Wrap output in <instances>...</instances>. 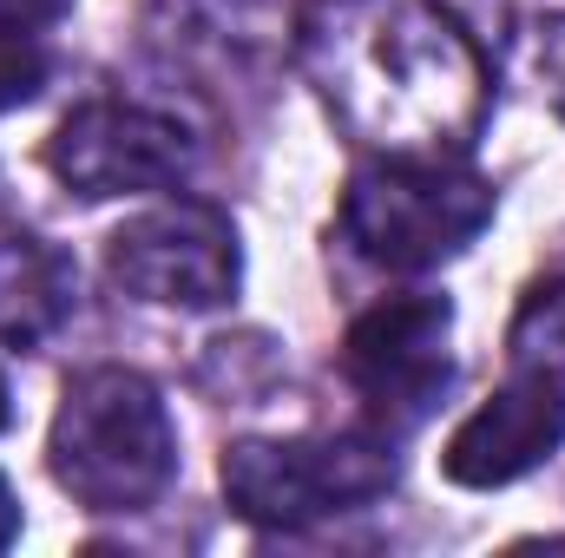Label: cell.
Masks as SVG:
<instances>
[{"label":"cell","instance_id":"6da1fadb","mask_svg":"<svg viewBox=\"0 0 565 558\" xmlns=\"http://www.w3.org/2000/svg\"><path fill=\"white\" fill-rule=\"evenodd\" d=\"M302 60L335 119L375 151L467 158L493 112L487 53L440 0H316Z\"/></svg>","mask_w":565,"mask_h":558},{"label":"cell","instance_id":"7a4b0ae2","mask_svg":"<svg viewBox=\"0 0 565 558\" xmlns=\"http://www.w3.org/2000/svg\"><path fill=\"white\" fill-rule=\"evenodd\" d=\"M46 466L86 513H145L178 480V427L164 395L139 368L113 362L73 375L46 427Z\"/></svg>","mask_w":565,"mask_h":558},{"label":"cell","instance_id":"3957f363","mask_svg":"<svg viewBox=\"0 0 565 558\" xmlns=\"http://www.w3.org/2000/svg\"><path fill=\"white\" fill-rule=\"evenodd\" d=\"M493 211H500V191L467 158L375 151L342 191V237L375 270L427 277L460 250H473Z\"/></svg>","mask_w":565,"mask_h":558},{"label":"cell","instance_id":"277c9868","mask_svg":"<svg viewBox=\"0 0 565 558\" xmlns=\"http://www.w3.org/2000/svg\"><path fill=\"white\" fill-rule=\"evenodd\" d=\"M395 447L375 433H264L224 447V500L250 526L302 533L395 493Z\"/></svg>","mask_w":565,"mask_h":558},{"label":"cell","instance_id":"5b68a950","mask_svg":"<svg viewBox=\"0 0 565 558\" xmlns=\"http://www.w3.org/2000/svg\"><path fill=\"white\" fill-rule=\"evenodd\" d=\"M106 270L151 309H224L244 289L237 224L204 197H164L126 217L106 244Z\"/></svg>","mask_w":565,"mask_h":558},{"label":"cell","instance_id":"8992f818","mask_svg":"<svg viewBox=\"0 0 565 558\" xmlns=\"http://www.w3.org/2000/svg\"><path fill=\"white\" fill-rule=\"evenodd\" d=\"M191 164H198L191 132L171 112L132 106V99H86L46 139V171L86 204L178 191L191 178Z\"/></svg>","mask_w":565,"mask_h":558},{"label":"cell","instance_id":"52a82bcc","mask_svg":"<svg viewBox=\"0 0 565 558\" xmlns=\"http://www.w3.org/2000/svg\"><path fill=\"white\" fill-rule=\"evenodd\" d=\"M454 302L434 289H402L362 309L342 335V375L349 388L388 420L415 427L454 388Z\"/></svg>","mask_w":565,"mask_h":558},{"label":"cell","instance_id":"ba28073f","mask_svg":"<svg viewBox=\"0 0 565 558\" xmlns=\"http://www.w3.org/2000/svg\"><path fill=\"white\" fill-rule=\"evenodd\" d=\"M559 447H565V382L513 375L493 401H480L454 427V440L440 453V473L454 486L493 493V486H513L533 466H546Z\"/></svg>","mask_w":565,"mask_h":558},{"label":"cell","instance_id":"9c48e42d","mask_svg":"<svg viewBox=\"0 0 565 558\" xmlns=\"http://www.w3.org/2000/svg\"><path fill=\"white\" fill-rule=\"evenodd\" d=\"M79 315V264L40 230H0V342L46 348Z\"/></svg>","mask_w":565,"mask_h":558},{"label":"cell","instance_id":"30bf717a","mask_svg":"<svg viewBox=\"0 0 565 558\" xmlns=\"http://www.w3.org/2000/svg\"><path fill=\"white\" fill-rule=\"evenodd\" d=\"M507 362H513V375L565 382V277L526 289V302L507 329Z\"/></svg>","mask_w":565,"mask_h":558},{"label":"cell","instance_id":"8fae6325","mask_svg":"<svg viewBox=\"0 0 565 558\" xmlns=\"http://www.w3.org/2000/svg\"><path fill=\"white\" fill-rule=\"evenodd\" d=\"M46 79H53V60L33 33H0V112L33 106Z\"/></svg>","mask_w":565,"mask_h":558},{"label":"cell","instance_id":"7c38bea8","mask_svg":"<svg viewBox=\"0 0 565 558\" xmlns=\"http://www.w3.org/2000/svg\"><path fill=\"white\" fill-rule=\"evenodd\" d=\"M73 13V0H0V33H46Z\"/></svg>","mask_w":565,"mask_h":558},{"label":"cell","instance_id":"4fadbf2b","mask_svg":"<svg viewBox=\"0 0 565 558\" xmlns=\"http://www.w3.org/2000/svg\"><path fill=\"white\" fill-rule=\"evenodd\" d=\"M20 539V500H13V486H7V473H0V552Z\"/></svg>","mask_w":565,"mask_h":558},{"label":"cell","instance_id":"5bb4252c","mask_svg":"<svg viewBox=\"0 0 565 558\" xmlns=\"http://www.w3.org/2000/svg\"><path fill=\"white\" fill-rule=\"evenodd\" d=\"M13 420V401H7V375H0V427Z\"/></svg>","mask_w":565,"mask_h":558}]
</instances>
